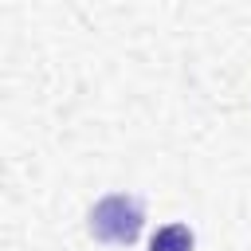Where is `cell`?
Here are the masks:
<instances>
[{"instance_id":"1","label":"cell","mask_w":251,"mask_h":251,"mask_svg":"<svg viewBox=\"0 0 251 251\" xmlns=\"http://www.w3.org/2000/svg\"><path fill=\"white\" fill-rule=\"evenodd\" d=\"M86 227H90V235L98 243L129 247V243H137V235L145 227V204L137 196H129V192H110L90 208Z\"/></svg>"},{"instance_id":"2","label":"cell","mask_w":251,"mask_h":251,"mask_svg":"<svg viewBox=\"0 0 251 251\" xmlns=\"http://www.w3.org/2000/svg\"><path fill=\"white\" fill-rule=\"evenodd\" d=\"M192 247H196V235L188 224H165L149 239V251H192Z\"/></svg>"}]
</instances>
